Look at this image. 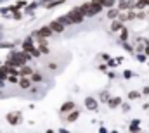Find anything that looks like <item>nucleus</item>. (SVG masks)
<instances>
[{
    "instance_id": "1",
    "label": "nucleus",
    "mask_w": 149,
    "mask_h": 133,
    "mask_svg": "<svg viewBox=\"0 0 149 133\" xmlns=\"http://www.w3.org/2000/svg\"><path fill=\"white\" fill-rule=\"evenodd\" d=\"M31 59H33V55H31L30 52H26V50H23V48H21V50L10 48V50L7 52L5 62H7V64H12V66H17V68H21V66L28 64Z\"/></svg>"
},
{
    "instance_id": "2",
    "label": "nucleus",
    "mask_w": 149,
    "mask_h": 133,
    "mask_svg": "<svg viewBox=\"0 0 149 133\" xmlns=\"http://www.w3.org/2000/svg\"><path fill=\"white\" fill-rule=\"evenodd\" d=\"M80 9H82V12L85 14V17H95V16H99V14L102 12L104 5H102V3H94V2L90 0V2L82 3Z\"/></svg>"
},
{
    "instance_id": "3",
    "label": "nucleus",
    "mask_w": 149,
    "mask_h": 133,
    "mask_svg": "<svg viewBox=\"0 0 149 133\" xmlns=\"http://www.w3.org/2000/svg\"><path fill=\"white\" fill-rule=\"evenodd\" d=\"M66 14L71 17V21L75 23V26H76V24H82V23L85 21V14L82 12L80 7H73V9H71L69 12H66Z\"/></svg>"
},
{
    "instance_id": "4",
    "label": "nucleus",
    "mask_w": 149,
    "mask_h": 133,
    "mask_svg": "<svg viewBox=\"0 0 149 133\" xmlns=\"http://www.w3.org/2000/svg\"><path fill=\"white\" fill-rule=\"evenodd\" d=\"M5 119H7V123H9L10 126H17V125H19V123L23 121L21 111H10V113H7Z\"/></svg>"
},
{
    "instance_id": "5",
    "label": "nucleus",
    "mask_w": 149,
    "mask_h": 133,
    "mask_svg": "<svg viewBox=\"0 0 149 133\" xmlns=\"http://www.w3.org/2000/svg\"><path fill=\"white\" fill-rule=\"evenodd\" d=\"M35 38H38V36H43V38H49V36H52L54 35V29L50 28V24H45V26H42V28H38L36 31H33L31 33Z\"/></svg>"
},
{
    "instance_id": "6",
    "label": "nucleus",
    "mask_w": 149,
    "mask_h": 133,
    "mask_svg": "<svg viewBox=\"0 0 149 133\" xmlns=\"http://www.w3.org/2000/svg\"><path fill=\"white\" fill-rule=\"evenodd\" d=\"M33 38H35L33 35H30V36H26V38H24V40L21 42V48L31 54V52H33V50L36 48V45H35V42H33Z\"/></svg>"
},
{
    "instance_id": "7",
    "label": "nucleus",
    "mask_w": 149,
    "mask_h": 133,
    "mask_svg": "<svg viewBox=\"0 0 149 133\" xmlns=\"http://www.w3.org/2000/svg\"><path fill=\"white\" fill-rule=\"evenodd\" d=\"M83 104H85V107L89 109V111H99V100L95 99V97H85V100H83Z\"/></svg>"
},
{
    "instance_id": "8",
    "label": "nucleus",
    "mask_w": 149,
    "mask_h": 133,
    "mask_svg": "<svg viewBox=\"0 0 149 133\" xmlns=\"http://www.w3.org/2000/svg\"><path fill=\"white\" fill-rule=\"evenodd\" d=\"M49 24H50V28L54 29V33H64V31H66V28H68V26H66V24H62L59 19H52Z\"/></svg>"
},
{
    "instance_id": "9",
    "label": "nucleus",
    "mask_w": 149,
    "mask_h": 133,
    "mask_svg": "<svg viewBox=\"0 0 149 133\" xmlns=\"http://www.w3.org/2000/svg\"><path fill=\"white\" fill-rule=\"evenodd\" d=\"M75 109H76V104H75L73 100H66V102H64V104L61 106V109H59V113L66 116L68 113H71V111H75Z\"/></svg>"
},
{
    "instance_id": "10",
    "label": "nucleus",
    "mask_w": 149,
    "mask_h": 133,
    "mask_svg": "<svg viewBox=\"0 0 149 133\" xmlns=\"http://www.w3.org/2000/svg\"><path fill=\"white\" fill-rule=\"evenodd\" d=\"M31 87H33L31 76H21V80H19V88H21V90H30Z\"/></svg>"
},
{
    "instance_id": "11",
    "label": "nucleus",
    "mask_w": 149,
    "mask_h": 133,
    "mask_svg": "<svg viewBox=\"0 0 149 133\" xmlns=\"http://www.w3.org/2000/svg\"><path fill=\"white\" fill-rule=\"evenodd\" d=\"M122 99L118 97V95H111V99H109V102H108V107L109 109H116V107H122Z\"/></svg>"
},
{
    "instance_id": "12",
    "label": "nucleus",
    "mask_w": 149,
    "mask_h": 133,
    "mask_svg": "<svg viewBox=\"0 0 149 133\" xmlns=\"http://www.w3.org/2000/svg\"><path fill=\"white\" fill-rule=\"evenodd\" d=\"M125 26V23L123 21H120V19H113L111 21V26H109V29L113 31V33H120V29Z\"/></svg>"
},
{
    "instance_id": "13",
    "label": "nucleus",
    "mask_w": 149,
    "mask_h": 133,
    "mask_svg": "<svg viewBox=\"0 0 149 133\" xmlns=\"http://www.w3.org/2000/svg\"><path fill=\"white\" fill-rule=\"evenodd\" d=\"M80 114H82V111H80V109H75V111L68 113V114H66V123H75V121L80 118Z\"/></svg>"
},
{
    "instance_id": "14",
    "label": "nucleus",
    "mask_w": 149,
    "mask_h": 133,
    "mask_svg": "<svg viewBox=\"0 0 149 133\" xmlns=\"http://www.w3.org/2000/svg\"><path fill=\"white\" fill-rule=\"evenodd\" d=\"M120 9L118 7H111V9H108V12H106V17L109 19V21H113V19H118V16H120Z\"/></svg>"
},
{
    "instance_id": "15",
    "label": "nucleus",
    "mask_w": 149,
    "mask_h": 133,
    "mask_svg": "<svg viewBox=\"0 0 149 133\" xmlns=\"http://www.w3.org/2000/svg\"><path fill=\"white\" fill-rule=\"evenodd\" d=\"M33 73H35V69L31 66H28V64H24V66L19 68V76H31Z\"/></svg>"
},
{
    "instance_id": "16",
    "label": "nucleus",
    "mask_w": 149,
    "mask_h": 133,
    "mask_svg": "<svg viewBox=\"0 0 149 133\" xmlns=\"http://www.w3.org/2000/svg\"><path fill=\"white\" fill-rule=\"evenodd\" d=\"M128 36H130V31H128V28H127V26H123V28L120 29V36H118L120 43H123V42H128Z\"/></svg>"
},
{
    "instance_id": "17",
    "label": "nucleus",
    "mask_w": 149,
    "mask_h": 133,
    "mask_svg": "<svg viewBox=\"0 0 149 133\" xmlns=\"http://www.w3.org/2000/svg\"><path fill=\"white\" fill-rule=\"evenodd\" d=\"M38 5H40V2H38V0H35V2H31V3H28V5L24 7V14H30V16H31V14H33V10H35Z\"/></svg>"
},
{
    "instance_id": "18",
    "label": "nucleus",
    "mask_w": 149,
    "mask_h": 133,
    "mask_svg": "<svg viewBox=\"0 0 149 133\" xmlns=\"http://www.w3.org/2000/svg\"><path fill=\"white\" fill-rule=\"evenodd\" d=\"M128 132H141V119H132L128 125Z\"/></svg>"
},
{
    "instance_id": "19",
    "label": "nucleus",
    "mask_w": 149,
    "mask_h": 133,
    "mask_svg": "<svg viewBox=\"0 0 149 133\" xmlns=\"http://www.w3.org/2000/svg\"><path fill=\"white\" fill-rule=\"evenodd\" d=\"M57 19H59V21H61L62 24H66V26H75V23L71 21V17H69L68 14H64V16H59Z\"/></svg>"
},
{
    "instance_id": "20",
    "label": "nucleus",
    "mask_w": 149,
    "mask_h": 133,
    "mask_svg": "<svg viewBox=\"0 0 149 133\" xmlns=\"http://www.w3.org/2000/svg\"><path fill=\"white\" fill-rule=\"evenodd\" d=\"M109 99H111V95H109V92H108V90H102V92L99 93V100H101L102 104H108V102H109Z\"/></svg>"
},
{
    "instance_id": "21",
    "label": "nucleus",
    "mask_w": 149,
    "mask_h": 133,
    "mask_svg": "<svg viewBox=\"0 0 149 133\" xmlns=\"http://www.w3.org/2000/svg\"><path fill=\"white\" fill-rule=\"evenodd\" d=\"M31 80H33V83H38V85H40V83L43 81V74L38 73V71H35V73L31 74Z\"/></svg>"
},
{
    "instance_id": "22",
    "label": "nucleus",
    "mask_w": 149,
    "mask_h": 133,
    "mask_svg": "<svg viewBox=\"0 0 149 133\" xmlns=\"http://www.w3.org/2000/svg\"><path fill=\"white\" fill-rule=\"evenodd\" d=\"M141 95H142V92L130 90V92H128V100H137V99H141Z\"/></svg>"
},
{
    "instance_id": "23",
    "label": "nucleus",
    "mask_w": 149,
    "mask_h": 133,
    "mask_svg": "<svg viewBox=\"0 0 149 133\" xmlns=\"http://www.w3.org/2000/svg\"><path fill=\"white\" fill-rule=\"evenodd\" d=\"M146 7H148V2L146 0H135V7H134L135 10H144Z\"/></svg>"
},
{
    "instance_id": "24",
    "label": "nucleus",
    "mask_w": 149,
    "mask_h": 133,
    "mask_svg": "<svg viewBox=\"0 0 149 133\" xmlns=\"http://www.w3.org/2000/svg\"><path fill=\"white\" fill-rule=\"evenodd\" d=\"M66 0H52L49 5H47V10H50V9H54V7H57V5H62Z\"/></svg>"
},
{
    "instance_id": "25",
    "label": "nucleus",
    "mask_w": 149,
    "mask_h": 133,
    "mask_svg": "<svg viewBox=\"0 0 149 133\" xmlns=\"http://www.w3.org/2000/svg\"><path fill=\"white\" fill-rule=\"evenodd\" d=\"M116 3H118V0H102L104 9H111V7H115Z\"/></svg>"
},
{
    "instance_id": "26",
    "label": "nucleus",
    "mask_w": 149,
    "mask_h": 133,
    "mask_svg": "<svg viewBox=\"0 0 149 133\" xmlns=\"http://www.w3.org/2000/svg\"><path fill=\"white\" fill-rule=\"evenodd\" d=\"M122 47H123L127 52H130V54H135V48H134V47H132L128 42H123V43H122Z\"/></svg>"
},
{
    "instance_id": "27",
    "label": "nucleus",
    "mask_w": 149,
    "mask_h": 133,
    "mask_svg": "<svg viewBox=\"0 0 149 133\" xmlns=\"http://www.w3.org/2000/svg\"><path fill=\"white\" fill-rule=\"evenodd\" d=\"M122 61H123L122 57H120V59H109V61H108V66H109V68H116Z\"/></svg>"
},
{
    "instance_id": "28",
    "label": "nucleus",
    "mask_w": 149,
    "mask_h": 133,
    "mask_svg": "<svg viewBox=\"0 0 149 133\" xmlns=\"http://www.w3.org/2000/svg\"><path fill=\"white\" fill-rule=\"evenodd\" d=\"M0 48L10 50V48H14V43H12V42H2V40H0Z\"/></svg>"
},
{
    "instance_id": "29",
    "label": "nucleus",
    "mask_w": 149,
    "mask_h": 133,
    "mask_svg": "<svg viewBox=\"0 0 149 133\" xmlns=\"http://www.w3.org/2000/svg\"><path fill=\"white\" fill-rule=\"evenodd\" d=\"M7 78H9V73L0 66V81H7Z\"/></svg>"
},
{
    "instance_id": "30",
    "label": "nucleus",
    "mask_w": 149,
    "mask_h": 133,
    "mask_svg": "<svg viewBox=\"0 0 149 133\" xmlns=\"http://www.w3.org/2000/svg\"><path fill=\"white\" fill-rule=\"evenodd\" d=\"M47 68H49V71H57V68H59V66H57V62H49V64H47Z\"/></svg>"
},
{
    "instance_id": "31",
    "label": "nucleus",
    "mask_w": 149,
    "mask_h": 133,
    "mask_svg": "<svg viewBox=\"0 0 149 133\" xmlns=\"http://www.w3.org/2000/svg\"><path fill=\"white\" fill-rule=\"evenodd\" d=\"M132 76H134V73H132L130 69H125V71H123V78H125V80H130Z\"/></svg>"
},
{
    "instance_id": "32",
    "label": "nucleus",
    "mask_w": 149,
    "mask_h": 133,
    "mask_svg": "<svg viewBox=\"0 0 149 133\" xmlns=\"http://www.w3.org/2000/svg\"><path fill=\"white\" fill-rule=\"evenodd\" d=\"M130 109H132V107H130L128 102H122V111H123V113H128Z\"/></svg>"
},
{
    "instance_id": "33",
    "label": "nucleus",
    "mask_w": 149,
    "mask_h": 133,
    "mask_svg": "<svg viewBox=\"0 0 149 133\" xmlns=\"http://www.w3.org/2000/svg\"><path fill=\"white\" fill-rule=\"evenodd\" d=\"M9 12H10V7H2V9H0V14H2L3 17L9 16Z\"/></svg>"
},
{
    "instance_id": "34",
    "label": "nucleus",
    "mask_w": 149,
    "mask_h": 133,
    "mask_svg": "<svg viewBox=\"0 0 149 133\" xmlns=\"http://www.w3.org/2000/svg\"><path fill=\"white\" fill-rule=\"evenodd\" d=\"M108 68H109V66H108V62H104V61H102V64H99V68H97V69L104 73V71H108Z\"/></svg>"
},
{
    "instance_id": "35",
    "label": "nucleus",
    "mask_w": 149,
    "mask_h": 133,
    "mask_svg": "<svg viewBox=\"0 0 149 133\" xmlns=\"http://www.w3.org/2000/svg\"><path fill=\"white\" fill-rule=\"evenodd\" d=\"M16 5H17L19 9H24V7L28 5V2H24V0H17V2H16Z\"/></svg>"
},
{
    "instance_id": "36",
    "label": "nucleus",
    "mask_w": 149,
    "mask_h": 133,
    "mask_svg": "<svg viewBox=\"0 0 149 133\" xmlns=\"http://www.w3.org/2000/svg\"><path fill=\"white\" fill-rule=\"evenodd\" d=\"M149 14H146V12H137V19H146Z\"/></svg>"
},
{
    "instance_id": "37",
    "label": "nucleus",
    "mask_w": 149,
    "mask_h": 133,
    "mask_svg": "<svg viewBox=\"0 0 149 133\" xmlns=\"http://www.w3.org/2000/svg\"><path fill=\"white\" fill-rule=\"evenodd\" d=\"M38 2H40V5H42V7H47L52 0H38Z\"/></svg>"
},
{
    "instance_id": "38",
    "label": "nucleus",
    "mask_w": 149,
    "mask_h": 133,
    "mask_svg": "<svg viewBox=\"0 0 149 133\" xmlns=\"http://www.w3.org/2000/svg\"><path fill=\"white\" fill-rule=\"evenodd\" d=\"M101 59H102V61H106V62H108V61H109V59H111V55H109V54H102V55H101Z\"/></svg>"
},
{
    "instance_id": "39",
    "label": "nucleus",
    "mask_w": 149,
    "mask_h": 133,
    "mask_svg": "<svg viewBox=\"0 0 149 133\" xmlns=\"http://www.w3.org/2000/svg\"><path fill=\"white\" fill-rule=\"evenodd\" d=\"M108 78H109V80H115V78H116V74L111 71V73H108Z\"/></svg>"
},
{
    "instance_id": "40",
    "label": "nucleus",
    "mask_w": 149,
    "mask_h": 133,
    "mask_svg": "<svg viewBox=\"0 0 149 133\" xmlns=\"http://www.w3.org/2000/svg\"><path fill=\"white\" fill-rule=\"evenodd\" d=\"M142 95H149V87H146V88L142 90Z\"/></svg>"
},
{
    "instance_id": "41",
    "label": "nucleus",
    "mask_w": 149,
    "mask_h": 133,
    "mask_svg": "<svg viewBox=\"0 0 149 133\" xmlns=\"http://www.w3.org/2000/svg\"><path fill=\"white\" fill-rule=\"evenodd\" d=\"M2 2H14V0H0V3H2Z\"/></svg>"
},
{
    "instance_id": "42",
    "label": "nucleus",
    "mask_w": 149,
    "mask_h": 133,
    "mask_svg": "<svg viewBox=\"0 0 149 133\" xmlns=\"http://www.w3.org/2000/svg\"><path fill=\"white\" fill-rule=\"evenodd\" d=\"M2 29H3V28H2V24H0V33H2Z\"/></svg>"
},
{
    "instance_id": "43",
    "label": "nucleus",
    "mask_w": 149,
    "mask_h": 133,
    "mask_svg": "<svg viewBox=\"0 0 149 133\" xmlns=\"http://www.w3.org/2000/svg\"><path fill=\"white\" fill-rule=\"evenodd\" d=\"M146 2H148V7H149V0H146Z\"/></svg>"
},
{
    "instance_id": "44",
    "label": "nucleus",
    "mask_w": 149,
    "mask_h": 133,
    "mask_svg": "<svg viewBox=\"0 0 149 133\" xmlns=\"http://www.w3.org/2000/svg\"><path fill=\"white\" fill-rule=\"evenodd\" d=\"M118 2H123V0H118Z\"/></svg>"
},
{
    "instance_id": "45",
    "label": "nucleus",
    "mask_w": 149,
    "mask_h": 133,
    "mask_svg": "<svg viewBox=\"0 0 149 133\" xmlns=\"http://www.w3.org/2000/svg\"><path fill=\"white\" fill-rule=\"evenodd\" d=\"M148 14H149V12H148Z\"/></svg>"
}]
</instances>
